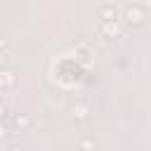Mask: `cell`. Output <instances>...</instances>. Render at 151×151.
Here are the masks:
<instances>
[{
  "instance_id": "6da1fadb",
  "label": "cell",
  "mask_w": 151,
  "mask_h": 151,
  "mask_svg": "<svg viewBox=\"0 0 151 151\" xmlns=\"http://www.w3.org/2000/svg\"><path fill=\"white\" fill-rule=\"evenodd\" d=\"M125 21L130 24V26H142L144 21H146V7H142V5H130V7H125Z\"/></svg>"
},
{
  "instance_id": "7a4b0ae2",
  "label": "cell",
  "mask_w": 151,
  "mask_h": 151,
  "mask_svg": "<svg viewBox=\"0 0 151 151\" xmlns=\"http://www.w3.org/2000/svg\"><path fill=\"white\" fill-rule=\"evenodd\" d=\"M101 33L106 38H120L123 35V24L111 19V21H101Z\"/></svg>"
},
{
  "instance_id": "3957f363",
  "label": "cell",
  "mask_w": 151,
  "mask_h": 151,
  "mask_svg": "<svg viewBox=\"0 0 151 151\" xmlns=\"http://www.w3.org/2000/svg\"><path fill=\"white\" fill-rule=\"evenodd\" d=\"M71 116H73L76 120H87V118H90V106H87L85 101H78V104L71 106Z\"/></svg>"
},
{
  "instance_id": "277c9868",
  "label": "cell",
  "mask_w": 151,
  "mask_h": 151,
  "mask_svg": "<svg viewBox=\"0 0 151 151\" xmlns=\"http://www.w3.org/2000/svg\"><path fill=\"white\" fill-rule=\"evenodd\" d=\"M12 85H14V73L9 68H0V90L12 87Z\"/></svg>"
},
{
  "instance_id": "5b68a950",
  "label": "cell",
  "mask_w": 151,
  "mask_h": 151,
  "mask_svg": "<svg viewBox=\"0 0 151 151\" xmlns=\"http://www.w3.org/2000/svg\"><path fill=\"white\" fill-rule=\"evenodd\" d=\"M99 19H101V21H111V19H116V7H113V5H104V7L99 9Z\"/></svg>"
},
{
  "instance_id": "8992f818",
  "label": "cell",
  "mask_w": 151,
  "mask_h": 151,
  "mask_svg": "<svg viewBox=\"0 0 151 151\" xmlns=\"http://www.w3.org/2000/svg\"><path fill=\"white\" fill-rule=\"evenodd\" d=\"M12 123H14V127L26 130V127L31 125V118H28V116H14V118H12Z\"/></svg>"
},
{
  "instance_id": "52a82bcc",
  "label": "cell",
  "mask_w": 151,
  "mask_h": 151,
  "mask_svg": "<svg viewBox=\"0 0 151 151\" xmlns=\"http://www.w3.org/2000/svg\"><path fill=\"white\" fill-rule=\"evenodd\" d=\"M78 59H80V61H83V64H87V61H90V52H87V50H85V47H83V45H80V47H78Z\"/></svg>"
},
{
  "instance_id": "ba28073f",
  "label": "cell",
  "mask_w": 151,
  "mask_h": 151,
  "mask_svg": "<svg viewBox=\"0 0 151 151\" xmlns=\"http://www.w3.org/2000/svg\"><path fill=\"white\" fill-rule=\"evenodd\" d=\"M7 137H9V130H7V125H2V123H0V142H5Z\"/></svg>"
},
{
  "instance_id": "9c48e42d",
  "label": "cell",
  "mask_w": 151,
  "mask_h": 151,
  "mask_svg": "<svg viewBox=\"0 0 151 151\" xmlns=\"http://www.w3.org/2000/svg\"><path fill=\"white\" fill-rule=\"evenodd\" d=\"M7 45H9V40H7V38H2V35H0V50H7Z\"/></svg>"
},
{
  "instance_id": "30bf717a",
  "label": "cell",
  "mask_w": 151,
  "mask_h": 151,
  "mask_svg": "<svg viewBox=\"0 0 151 151\" xmlns=\"http://www.w3.org/2000/svg\"><path fill=\"white\" fill-rule=\"evenodd\" d=\"M5 116H7V106L0 101V118H5Z\"/></svg>"
}]
</instances>
